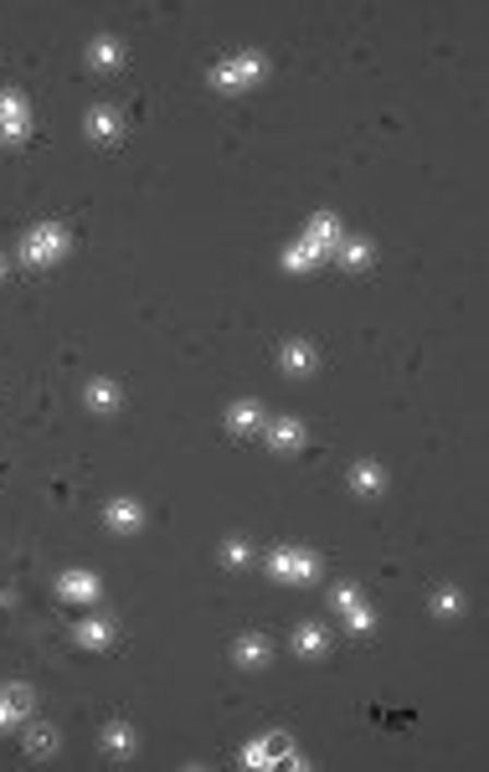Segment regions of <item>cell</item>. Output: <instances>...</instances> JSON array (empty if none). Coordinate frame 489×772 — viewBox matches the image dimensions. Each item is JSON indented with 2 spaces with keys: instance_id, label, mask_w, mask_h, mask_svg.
<instances>
[{
  "instance_id": "cell-1",
  "label": "cell",
  "mask_w": 489,
  "mask_h": 772,
  "mask_svg": "<svg viewBox=\"0 0 489 772\" xmlns=\"http://www.w3.org/2000/svg\"><path fill=\"white\" fill-rule=\"evenodd\" d=\"M341 237H345V227H341V216L335 212H314L305 222V233H299V242H289L284 248V258H278V269L284 273H314L320 263H330L335 258V248H341Z\"/></svg>"
},
{
  "instance_id": "cell-2",
  "label": "cell",
  "mask_w": 489,
  "mask_h": 772,
  "mask_svg": "<svg viewBox=\"0 0 489 772\" xmlns=\"http://www.w3.org/2000/svg\"><path fill=\"white\" fill-rule=\"evenodd\" d=\"M73 252V227L68 222H57V216H47V222H37V227H26V237H21V269H57L62 258Z\"/></svg>"
},
{
  "instance_id": "cell-3",
  "label": "cell",
  "mask_w": 489,
  "mask_h": 772,
  "mask_svg": "<svg viewBox=\"0 0 489 772\" xmlns=\"http://www.w3.org/2000/svg\"><path fill=\"white\" fill-rule=\"evenodd\" d=\"M263 572L278 587H314L325 577V557L309 546H273V551H263Z\"/></svg>"
},
{
  "instance_id": "cell-4",
  "label": "cell",
  "mask_w": 489,
  "mask_h": 772,
  "mask_svg": "<svg viewBox=\"0 0 489 772\" xmlns=\"http://www.w3.org/2000/svg\"><path fill=\"white\" fill-rule=\"evenodd\" d=\"M263 78H269V57L263 52H232L206 72V83L217 93H248V88H258Z\"/></svg>"
},
{
  "instance_id": "cell-5",
  "label": "cell",
  "mask_w": 489,
  "mask_h": 772,
  "mask_svg": "<svg viewBox=\"0 0 489 772\" xmlns=\"http://www.w3.org/2000/svg\"><path fill=\"white\" fill-rule=\"evenodd\" d=\"M37 129V114H32V98L21 88H0V144L5 150H21Z\"/></svg>"
},
{
  "instance_id": "cell-6",
  "label": "cell",
  "mask_w": 489,
  "mask_h": 772,
  "mask_svg": "<svg viewBox=\"0 0 489 772\" xmlns=\"http://www.w3.org/2000/svg\"><path fill=\"white\" fill-rule=\"evenodd\" d=\"M83 134H88L98 150H114V144H124L129 134V119L119 104H93L88 114H83Z\"/></svg>"
},
{
  "instance_id": "cell-7",
  "label": "cell",
  "mask_w": 489,
  "mask_h": 772,
  "mask_svg": "<svg viewBox=\"0 0 489 772\" xmlns=\"http://www.w3.org/2000/svg\"><path fill=\"white\" fill-rule=\"evenodd\" d=\"M32 711H37V690H32V685H26V680H5V685H0V732L26 726Z\"/></svg>"
},
{
  "instance_id": "cell-8",
  "label": "cell",
  "mask_w": 489,
  "mask_h": 772,
  "mask_svg": "<svg viewBox=\"0 0 489 772\" xmlns=\"http://www.w3.org/2000/svg\"><path fill=\"white\" fill-rule=\"evenodd\" d=\"M289 752H294V737L289 732H269V737H253L248 741V747H242V757H237V762H242V768H284V762H289Z\"/></svg>"
},
{
  "instance_id": "cell-9",
  "label": "cell",
  "mask_w": 489,
  "mask_h": 772,
  "mask_svg": "<svg viewBox=\"0 0 489 772\" xmlns=\"http://www.w3.org/2000/svg\"><path fill=\"white\" fill-rule=\"evenodd\" d=\"M57 597L73 603V608H93V603L104 597V582H98V572H88V567H68V572L57 577Z\"/></svg>"
},
{
  "instance_id": "cell-10",
  "label": "cell",
  "mask_w": 489,
  "mask_h": 772,
  "mask_svg": "<svg viewBox=\"0 0 489 772\" xmlns=\"http://www.w3.org/2000/svg\"><path fill=\"white\" fill-rule=\"evenodd\" d=\"M232 665L242 669V675H263V669L273 665V639L269 633H237L232 639Z\"/></svg>"
},
{
  "instance_id": "cell-11",
  "label": "cell",
  "mask_w": 489,
  "mask_h": 772,
  "mask_svg": "<svg viewBox=\"0 0 489 772\" xmlns=\"http://www.w3.org/2000/svg\"><path fill=\"white\" fill-rule=\"evenodd\" d=\"M330 603L345 613L350 633H371V629H377V613L366 608V597H361V587H356V582H341V587L330 593Z\"/></svg>"
},
{
  "instance_id": "cell-12",
  "label": "cell",
  "mask_w": 489,
  "mask_h": 772,
  "mask_svg": "<svg viewBox=\"0 0 489 772\" xmlns=\"http://www.w3.org/2000/svg\"><path fill=\"white\" fill-rule=\"evenodd\" d=\"M263 428H269V413H263L258 396H237L232 407H227V432L232 438H258Z\"/></svg>"
},
{
  "instance_id": "cell-13",
  "label": "cell",
  "mask_w": 489,
  "mask_h": 772,
  "mask_svg": "<svg viewBox=\"0 0 489 772\" xmlns=\"http://www.w3.org/2000/svg\"><path fill=\"white\" fill-rule=\"evenodd\" d=\"M258 438H263L273 453H299L309 443V428L299 417H269V428L258 432Z\"/></svg>"
},
{
  "instance_id": "cell-14",
  "label": "cell",
  "mask_w": 489,
  "mask_h": 772,
  "mask_svg": "<svg viewBox=\"0 0 489 772\" xmlns=\"http://www.w3.org/2000/svg\"><path fill=\"white\" fill-rule=\"evenodd\" d=\"M104 525H109L114 536H134V531L145 525V504L129 500V495H114V500L104 504Z\"/></svg>"
},
{
  "instance_id": "cell-15",
  "label": "cell",
  "mask_w": 489,
  "mask_h": 772,
  "mask_svg": "<svg viewBox=\"0 0 489 772\" xmlns=\"http://www.w3.org/2000/svg\"><path fill=\"white\" fill-rule=\"evenodd\" d=\"M278 371L284 377H314L320 371V351L309 341H284L278 345Z\"/></svg>"
},
{
  "instance_id": "cell-16",
  "label": "cell",
  "mask_w": 489,
  "mask_h": 772,
  "mask_svg": "<svg viewBox=\"0 0 489 772\" xmlns=\"http://www.w3.org/2000/svg\"><path fill=\"white\" fill-rule=\"evenodd\" d=\"M119 402H124V387L119 381H109V377H93V381H83V407L88 413H119Z\"/></svg>"
},
{
  "instance_id": "cell-17",
  "label": "cell",
  "mask_w": 489,
  "mask_h": 772,
  "mask_svg": "<svg viewBox=\"0 0 489 772\" xmlns=\"http://www.w3.org/2000/svg\"><path fill=\"white\" fill-rule=\"evenodd\" d=\"M335 263H341L345 273H366L371 263H377V242L371 237H341V248H335Z\"/></svg>"
},
{
  "instance_id": "cell-18",
  "label": "cell",
  "mask_w": 489,
  "mask_h": 772,
  "mask_svg": "<svg viewBox=\"0 0 489 772\" xmlns=\"http://www.w3.org/2000/svg\"><path fill=\"white\" fill-rule=\"evenodd\" d=\"M124 62H129V52L119 36H93L88 41V72H119Z\"/></svg>"
},
{
  "instance_id": "cell-19",
  "label": "cell",
  "mask_w": 489,
  "mask_h": 772,
  "mask_svg": "<svg viewBox=\"0 0 489 772\" xmlns=\"http://www.w3.org/2000/svg\"><path fill=\"white\" fill-rule=\"evenodd\" d=\"M73 633H77V644L93 649V654H104V649L119 644V623H114V618H83Z\"/></svg>"
},
{
  "instance_id": "cell-20",
  "label": "cell",
  "mask_w": 489,
  "mask_h": 772,
  "mask_svg": "<svg viewBox=\"0 0 489 772\" xmlns=\"http://www.w3.org/2000/svg\"><path fill=\"white\" fill-rule=\"evenodd\" d=\"M98 741H104V752H109L114 762H129V757L140 752V737H134V726H129V721H109Z\"/></svg>"
},
{
  "instance_id": "cell-21",
  "label": "cell",
  "mask_w": 489,
  "mask_h": 772,
  "mask_svg": "<svg viewBox=\"0 0 489 772\" xmlns=\"http://www.w3.org/2000/svg\"><path fill=\"white\" fill-rule=\"evenodd\" d=\"M289 644H294L299 660H325V654H330V633H325V623H299Z\"/></svg>"
},
{
  "instance_id": "cell-22",
  "label": "cell",
  "mask_w": 489,
  "mask_h": 772,
  "mask_svg": "<svg viewBox=\"0 0 489 772\" xmlns=\"http://www.w3.org/2000/svg\"><path fill=\"white\" fill-rule=\"evenodd\" d=\"M350 489L361 495V500H377L381 489H386V468L371 464V459H361V464H350Z\"/></svg>"
},
{
  "instance_id": "cell-23",
  "label": "cell",
  "mask_w": 489,
  "mask_h": 772,
  "mask_svg": "<svg viewBox=\"0 0 489 772\" xmlns=\"http://www.w3.org/2000/svg\"><path fill=\"white\" fill-rule=\"evenodd\" d=\"M57 747H62L57 726H47V721L26 726V757H32V762H47V757H57Z\"/></svg>"
},
{
  "instance_id": "cell-24",
  "label": "cell",
  "mask_w": 489,
  "mask_h": 772,
  "mask_svg": "<svg viewBox=\"0 0 489 772\" xmlns=\"http://www.w3.org/2000/svg\"><path fill=\"white\" fill-rule=\"evenodd\" d=\"M217 561H222V567H227V572H242V567H248V561H253V546H248V541H242V536L222 541Z\"/></svg>"
},
{
  "instance_id": "cell-25",
  "label": "cell",
  "mask_w": 489,
  "mask_h": 772,
  "mask_svg": "<svg viewBox=\"0 0 489 772\" xmlns=\"http://www.w3.org/2000/svg\"><path fill=\"white\" fill-rule=\"evenodd\" d=\"M433 613H438V618H458V613H464V593H458V587H438Z\"/></svg>"
},
{
  "instance_id": "cell-26",
  "label": "cell",
  "mask_w": 489,
  "mask_h": 772,
  "mask_svg": "<svg viewBox=\"0 0 489 772\" xmlns=\"http://www.w3.org/2000/svg\"><path fill=\"white\" fill-rule=\"evenodd\" d=\"M5 269H11V263H5V252H0V284H5Z\"/></svg>"
}]
</instances>
